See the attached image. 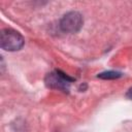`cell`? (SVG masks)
Returning a JSON list of instances; mask_svg holds the SVG:
<instances>
[{
  "instance_id": "obj_5",
  "label": "cell",
  "mask_w": 132,
  "mask_h": 132,
  "mask_svg": "<svg viewBox=\"0 0 132 132\" xmlns=\"http://www.w3.org/2000/svg\"><path fill=\"white\" fill-rule=\"evenodd\" d=\"M126 97H127L128 99L132 100V87L129 88V90L127 91V93H126Z\"/></svg>"
},
{
  "instance_id": "obj_1",
  "label": "cell",
  "mask_w": 132,
  "mask_h": 132,
  "mask_svg": "<svg viewBox=\"0 0 132 132\" xmlns=\"http://www.w3.org/2000/svg\"><path fill=\"white\" fill-rule=\"evenodd\" d=\"M25 40L15 30L3 29L0 32V46L7 52H15L23 47Z\"/></svg>"
},
{
  "instance_id": "obj_4",
  "label": "cell",
  "mask_w": 132,
  "mask_h": 132,
  "mask_svg": "<svg viewBox=\"0 0 132 132\" xmlns=\"http://www.w3.org/2000/svg\"><path fill=\"white\" fill-rule=\"evenodd\" d=\"M97 76L99 78H102V79H116V78L121 77L122 73L118 72V71H105V72L99 73Z\"/></svg>"
},
{
  "instance_id": "obj_2",
  "label": "cell",
  "mask_w": 132,
  "mask_h": 132,
  "mask_svg": "<svg viewBox=\"0 0 132 132\" xmlns=\"http://www.w3.org/2000/svg\"><path fill=\"white\" fill-rule=\"evenodd\" d=\"M84 20L79 12L69 11L63 15L60 21V28L63 32L66 33H76L82 27Z\"/></svg>"
},
{
  "instance_id": "obj_3",
  "label": "cell",
  "mask_w": 132,
  "mask_h": 132,
  "mask_svg": "<svg viewBox=\"0 0 132 132\" xmlns=\"http://www.w3.org/2000/svg\"><path fill=\"white\" fill-rule=\"evenodd\" d=\"M74 79L66 75L65 73L61 72L60 70H56L54 72H50L45 76V85L48 88L61 90L67 92L70 87V82Z\"/></svg>"
}]
</instances>
